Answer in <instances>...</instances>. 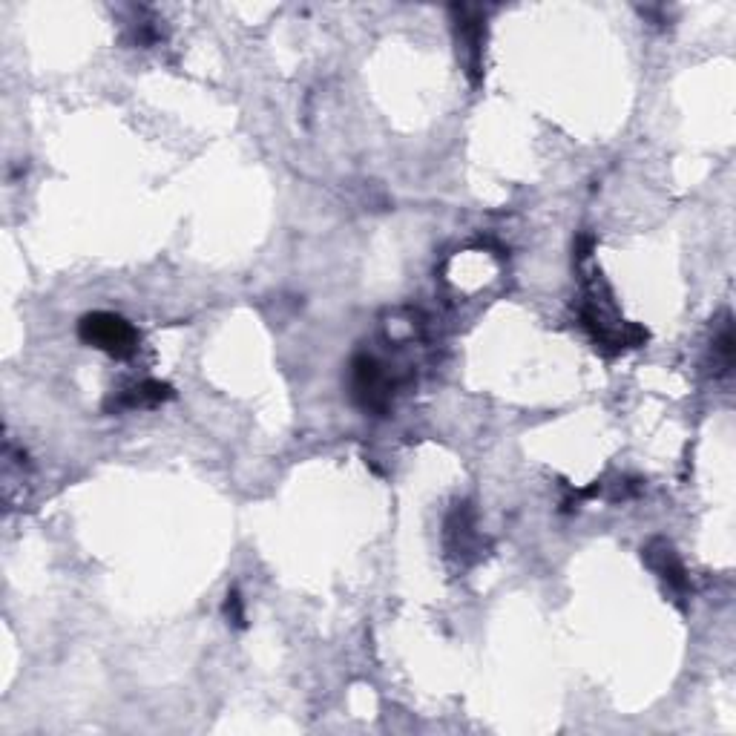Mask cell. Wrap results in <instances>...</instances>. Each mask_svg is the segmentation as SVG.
Here are the masks:
<instances>
[{"label": "cell", "instance_id": "cell-5", "mask_svg": "<svg viewBox=\"0 0 736 736\" xmlns=\"http://www.w3.org/2000/svg\"><path fill=\"white\" fill-rule=\"evenodd\" d=\"M173 397V389L167 383H159V380H147L141 383L138 389H133V394L121 397L118 400V409H136V406H156V403H164Z\"/></svg>", "mask_w": 736, "mask_h": 736}, {"label": "cell", "instance_id": "cell-1", "mask_svg": "<svg viewBox=\"0 0 736 736\" xmlns=\"http://www.w3.org/2000/svg\"><path fill=\"white\" fill-rule=\"evenodd\" d=\"M78 337L92 348L110 354L115 360L133 357L138 348V331L118 314L110 311H92L78 322Z\"/></svg>", "mask_w": 736, "mask_h": 736}, {"label": "cell", "instance_id": "cell-3", "mask_svg": "<svg viewBox=\"0 0 736 736\" xmlns=\"http://www.w3.org/2000/svg\"><path fill=\"white\" fill-rule=\"evenodd\" d=\"M460 12L458 35L463 46H466V64H469V75L472 84L481 81V55H483V23L475 18V9H455Z\"/></svg>", "mask_w": 736, "mask_h": 736}, {"label": "cell", "instance_id": "cell-6", "mask_svg": "<svg viewBox=\"0 0 736 736\" xmlns=\"http://www.w3.org/2000/svg\"><path fill=\"white\" fill-rule=\"evenodd\" d=\"M713 357L719 360V374H728L731 366H734V328H731V322L722 328V334H719V340H713Z\"/></svg>", "mask_w": 736, "mask_h": 736}, {"label": "cell", "instance_id": "cell-7", "mask_svg": "<svg viewBox=\"0 0 736 736\" xmlns=\"http://www.w3.org/2000/svg\"><path fill=\"white\" fill-rule=\"evenodd\" d=\"M225 616H228L236 627H245V607H242V596L236 590H230L228 601H225Z\"/></svg>", "mask_w": 736, "mask_h": 736}, {"label": "cell", "instance_id": "cell-2", "mask_svg": "<svg viewBox=\"0 0 736 736\" xmlns=\"http://www.w3.org/2000/svg\"><path fill=\"white\" fill-rule=\"evenodd\" d=\"M354 389L363 397L368 409H377V412L386 409L389 391H386V383H383V371L371 357H357L354 360Z\"/></svg>", "mask_w": 736, "mask_h": 736}, {"label": "cell", "instance_id": "cell-4", "mask_svg": "<svg viewBox=\"0 0 736 736\" xmlns=\"http://www.w3.org/2000/svg\"><path fill=\"white\" fill-rule=\"evenodd\" d=\"M644 558L650 561V567L662 575L673 590H679V593H685V590H688V575H685V567H682V561L676 558V552L670 550L665 541H653V544H647V547H644Z\"/></svg>", "mask_w": 736, "mask_h": 736}]
</instances>
